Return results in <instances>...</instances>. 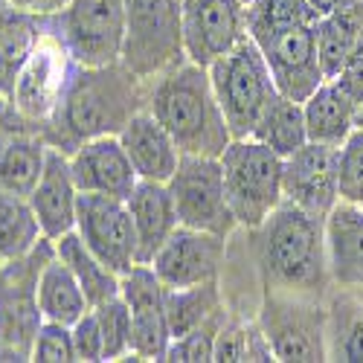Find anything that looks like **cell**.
Masks as SVG:
<instances>
[{"label": "cell", "mask_w": 363, "mask_h": 363, "mask_svg": "<svg viewBox=\"0 0 363 363\" xmlns=\"http://www.w3.org/2000/svg\"><path fill=\"white\" fill-rule=\"evenodd\" d=\"M145 99L148 79H140L123 62L76 67L55 113L41 125V137L50 148L73 155L87 140L119 134L145 108Z\"/></svg>", "instance_id": "1"}, {"label": "cell", "mask_w": 363, "mask_h": 363, "mask_svg": "<svg viewBox=\"0 0 363 363\" xmlns=\"http://www.w3.org/2000/svg\"><path fill=\"white\" fill-rule=\"evenodd\" d=\"M247 250L264 291L328 299L331 274L325 250V218L282 201L256 230H245Z\"/></svg>", "instance_id": "2"}, {"label": "cell", "mask_w": 363, "mask_h": 363, "mask_svg": "<svg viewBox=\"0 0 363 363\" xmlns=\"http://www.w3.org/2000/svg\"><path fill=\"white\" fill-rule=\"evenodd\" d=\"M320 12L308 0H250L247 35L262 50L279 94L306 102L325 82L317 55Z\"/></svg>", "instance_id": "3"}, {"label": "cell", "mask_w": 363, "mask_h": 363, "mask_svg": "<svg viewBox=\"0 0 363 363\" xmlns=\"http://www.w3.org/2000/svg\"><path fill=\"white\" fill-rule=\"evenodd\" d=\"M145 111L172 134L180 155L221 157L233 134L216 99L209 70L184 58L172 70L148 79Z\"/></svg>", "instance_id": "4"}, {"label": "cell", "mask_w": 363, "mask_h": 363, "mask_svg": "<svg viewBox=\"0 0 363 363\" xmlns=\"http://www.w3.org/2000/svg\"><path fill=\"white\" fill-rule=\"evenodd\" d=\"M206 70L233 140L253 137L264 108L279 94L274 73H270L256 41L247 35L230 52L216 58Z\"/></svg>", "instance_id": "5"}, {"label": "cell", "mask_w": 363, "mask_h": 363, "mask_svg": "<svg viewBox=\"0 0 363 363\" xmlns=\"http://www.w3.org/2000/svg\"><path fill=\"white\" fill-rule=\"evenodd\" d=\"M227 201L238 227L256 230L285 201L282 189V157L274 148L253 137L230 140L221 151Z\"/></svg>", "instance_id": "6"}, {"label": "cell", "mask_w": 363, "mask_h": 363, "mask_svg": "<svg viewBox=\"0 0 363 363\" xmlns=\"http://www.w3.org/2000/svg\"><path fill=\"white\" fill-rule=\"evenodd\" d=\"M184 58V0H125L123 65L155 79Z\"/></svg>", "instance_id": "7"}, {"label": "cell", "mask_w": 363, "mask_h": 363, "mask_svg": "<svg viewBox=\"0 0 363 363\" xmlns=\"http://www.w3.org/2000/svg\"><path fill=\"white\" fill-rule=\"evenodd\" d=\"M256 320L277 360H328V302L302 294L264 291Z\"/></svg>", "instance_id": "8"}, {"label": "cell", "mask_w": 363, "mask_h": 363, "mask_svg": "<svg viewBox=\"0 0 363 363\" xmlns=\"http://www.w3.org/2000/svg\"><path fill=\"white\" fill-rule=\"evenodd\" d=\"M52 26L79 67L123 62L125 0H67Z\"/></svg>", "instance_id": "9"}, {"label": "cell", "mask_w": 363, "mask_h": 363, "mask_svg": "<svg viewBox=\"0 0 363 363\" xmlns=\"http://www.w3.org/2000/svg\"><path fill=\"white\" fill-rule=\"evenodd\" d=\"M166 186L177 209V221L184 227L206 230L221 238H230L238 230L227 201L224 169L218 157L180 155V163Z\"/></svg>", "instance_id": "10"}, {"label": "cell", "mask_w": 363, "mask_h": 363, "mask_svg": "<svg viewBox=\"0 0 363 363\" xmlns=\"http://www.w3.org/2000/svg\"><path fill=\"white\" fill-rule=\"evenodd\" d=\"M55 256V245L41 238L21 259H9L0 270V343L29 360L35 331L44 323L38 306V279L44 264Z\"/></svg>", "instance_id": "11"}, {"label": "cell", "mask_w": 363, "mask_h": 363, "mask_svg": "<svg viewBox=\"0 0 363 363\" xmlns=\"http://www.w3.org/2000/svg\"><path fill=\"white\" fill-rule=\"evenodd\" d=\"M76 67L79 65L67 52L65 41L58 38L55 26H52V15H50V26H47L41 44L29 55V62L21 67V73L12 84L9 99L18 108V113L23 119H29L33 125H38V131H41V125L55 113L58 102H62Z\"/></svg>", "instance_id": "12"}, {"label": "cell", "mask_w": 363, "mask_h": 363, "mask_svg": "<svg viewBox=\"0 0 363 363\" xmlns=\"http://www.w3.org/2000/svg\"><path fill=\"white\" fill-rule=\"evenodd\" d=\"M76 233L113 274H128L137 264V233L125 198L82 192L76 209Z\"/></svg>", "instance_id": "13"}, {"label": "cell", "mask_w": 363, "mask_h": 363, "mask_svg": "<svg viewBox=\"0 0 363 363\" xmlns=\"http://www.w3.org/2000/svg\"><path fill=\"white\" fill-rule=\"evenodd\" d=\"M119 294L131 308V357L166 360L172 331L166 317V285L157 279L155 267L137 262L119 279Z\"/></svg>", "instance_id": "14"}, {"label": "cell", "mask_w": 363, "mask_h": 363, "mask_svg": "<svg viewBox=\"0 0 363 363\" xmlns=\"http://www.w3.org/2000/svg\"><path fill=\"white\" fill-rule=\"evenodd\" d=\"M227 241L230 238H221L216 233L177 224V230L151 259V267L166 288H189L221 279L227 262Z\"/></svg>", "instance_id": "15"}, {"label": "cell", "mask_w": 363, "mask_h": 363, "mask_svg": "<svg viewBox=\"0 0 363 363\" xmlns=\"http://www.w3.org/2000/svg\"><path fill=\"white\" fill-rule=\"evenodd\" d=\"M245 38V0H184V52L189 62L209 67Z\"/></svg>", "instance_id": "16"}, {"label": "cell", "mask_w": 363, "mask_h": 363, "mask_svg": "<svg viewBox=\"0 0 363 363\" xmlns=\"http://www.w3.org/2000/svg\"><path fill=\"white\" fill-rule=\"evenodd\" d=\"M285 201L311 216L325 218L340 201L337 189V148L323 143H306L282 160Z\"/></svg>", "instance_id": "17"}, {"label": "cell", "mask_w": 363, "mask_h": 363, "mask_svg": "<svg viewBox=\"0 0 363 363\" xmlns=\"http://www.w3.org/2000/svg\"><path fill=\"white\" fill-rule=\"evenodd\" d=\"M67 157H70V172L79 192L128 198L140 184V177L116 134L87 140Z\"/></svg>", "instance_id": "18"}, {"label": "cell", "mask_w": 363, "mask_h": 363, "mask_svg": "<svg viewBox=\"0 0 363 363\" xmlns=\"http://www.w3.org/2000/svg\"><path fill=\"white\" fill-rule=\"evenodd\" d=\"M79 186L70 172V157L65 151L50 148L47 166L41 172L38 186L29 195V206L41 224L44 238L55 241L65 233L76 230V209H79Z\"/></svg>", "instance_id": "19"}, {"label": "cell", "mask_w": 363, "mask_h": 363, "mask_svg": "<svg viewBox=\"0 0 363 363\" xmlns=\"http://www.w3.org/2000/svg\"><path fill=\"white\" fill-rule=\"evenodd\" d=\"M325 250L331 288L363 294V206L337 201L325 216Z\"/></svg>", "instance_id": "20"}, {"label": "cell", "mask_w": 363, "mask_h": 363, "mask_svg": "<svg viewBox=\"0 0 363 363\" xmlns=\"http://www.w3.org/2000/svg\"><path fill=\"white\" fill-rule=\"evenodd\" d=\"M116 137L123 143L140 180L169 184V177L174 174V169L180 163V151H177L172 134L155 119V113L143 108L137 116H131V123Z\"/></svg>", "instance_id": "21"}, {"label": "cell", "mask_w": 363, "mask_h": 363, "mask_svg": "<svg viewBox=\"0 0 363 363\" xmlns=\"http://www.w3.org/2000/svg\"><path fill=\"white\" fill-rule=\"evenodd\" d=\"M125 201H128L134 233H137V262L140 264H151L155 253L166 245V238L180 224L172 192H169L166 184L140 180Z\"/></svg>", "instance_id": "22"}, {"label": "cell", "mask_w": 363, "mask_h": 363, "mask_svg": "<svg viewBox=\"0 0 363 363\" xmlns=\"http://www.w3.org/2000/svg\"><path fill=\"white\" fill-rule=\"evenodd\" d=\"M47 26L50 18L44 15L18 9L12 4L0 9V96L9 99L21 67L41 44Z\"/></svg>", "instance_id": "23"}, {"label": "cell", "mask_w": 363, "mask_h": 363, "mask_svg": "<svg viewBox=\"0 0 363 363\" xmlns=\"http://www.w3.org/2000/svg\"><path fill=\"white\" fill-rule=\"evenodd\" d=\"M302 111H306V128H308L311 143L340 148L349 140V134L354 131L357 102L335 79H325L314 94L302 102Z\"/></svg>", "instance_id": "24"}, {"label": "cell", "mask_w": 363, "mask_h": 363, "mask_svg": "<svg viewBox=\"0 0 363 363\" xmlns=\"http://www.w3.org/2000/svg\"><path fill=\"white\" fill-rule=\"evenodd\" d=\"M363 33V0H340L317 21V55L325 79H335Z\"/></svg>", "instance_id": "25"}, {"label": "cell", "mask_w": 363, "mask_h": 363, "mask_svg": "<svg viewBox=\"0 0 363 363\" xmlns=\"http://www.w3.org/2000/svg\"><path fill=\"white\" fill-rule=\"evenodd\" d=\"M227 299L221 291V279L201 282L189 288H166V317H169V331L172 340L184 337L186 331L216 320L227 317Z\"/></svg>", "instance_id": "26"}, {"label": "cell", "mask_w": 363, "mask_h": 363, "mask_svg": "<svg viewBox=\"0 0 363 363\" xmlns=\"http://www.w3.org/2000/svg\"><path fill=\"white\" fill-rule=\"evenodd\" d=\"M50 145L38 128L18 134L4 151H0V189L29 198L38 186L41 172L47 166Z\"/></svg>", "instance_id": "27"}, {"label": "cell", "mask_w": 363, "mask_h": 363, "mask_svg": "<svg viewBox=\"0 0 363 363\" xmlns=\"http://www.w3.org/2000/svg\"><path fill=\"white\" fill-rule=\"evenodd\" d=\"M325 302H328V360L363 363V294L331 288Z\"/></svg>", "instance_id": "28"}, {"label": "cell", "mask_w": 363, "mask_h": 363, "mask_svg": "<svg viewBox=\"0 0 363 363\" xmlns=\"http://www.w3.org/2000/svg\"><path fill=\"white\" fill-rule=\"evenodd\" d=\"M52 245H55V256L73 270V277L79 279L84 296L90 299V306H99V302L119 294V279L123 277L113 274V270L84 245V238L76 230L55 238Z\"/></svg>", "instance_id": "29"}, {"label": "cell", "mask_w": 363, "mask_h": 363, "mask_svg": "<svg viewBox=\"0 0 363 363\" xmlns=\"http://www.w3.org/2000/svg\"><path fill=\"white\" fill-rule=\"evenodd\" d=\"M38 306H41L44 320L65 323V325H73L79 317H84L90 308H94L90 306V299L84 296L79 279L73 277V270L58 256H52L41 270Z\"/></svg>", "instance_id": "30"}, {"label": "cell", "mask_w": 363, "mask_h": 363, "mask_svg": "<svg viewBox=\"0 0 363 363\" xmlns=\"http://www.w3.org/2000/svg\"><path fill=\"white\" fill-rule=\"evenodd\" d=\"M253 140L264 143L267 148H274L277 155L285 160L288 155H294L296 148H302L308 143V128H306V111L302 102L277 94V99L270 102L259 119V125L253 131Z\"/></svg>", "instance_id": "31"}, {"label": "cell", "mask_w": 363, "mask_h": 363, "mask_svg": "<svg viewBox=\"0 0 363 363\" xmlns=\"http://www.w3.org/2000/svg\"><path fill=\"white\" fill-rule=\"evenodd\" d=\"M44 238L41 224L29 206V198L0 189V256L21 259Z\"/></svg>", "instance_id": "32"}, {"label": "cell", "mask_w": 363, "mask_h": 363, "mask_svg": "<svg viewBox=\"0 0 363 363\" xmlns=\"http://www.w3.org/2000/svg\"><path fill=\"white\" fill-rule=\"evenodd\" d=\"M94 314L102 328L105 340V360H123L131 357V308L123 299V294H116L99 306H94Z\"/></svg>", "instance_id": "33"}, {"label": "cell", "mask_w": 363, "mask_h": 363, "mask_svg": "<svg viewBox=\"0 0 363 363\" xmlns=\"http://www.w3.org/2000/svg\"><path fill=\"white\" fill-rule=\"evenodd\" d=\"M337 189L340 201L363 206V131L354 128L337 148Z\"/></svg>", "instance_id": "34"}, {"label": "cell", "mask_w": 363, "mask_h": 363, "mask_svg": "<svg viewBox=\"0 0 363 363\" xmlns=\"http://www.w3.org/2000/svg\"><path fill=\"white\" fill-rule=\"evenodd\" d=\"M29 360H35V363H73L76 360L73 328L65 323L44 320L41 328L35 331L33 349H29Z\"/></svg>", "instance_id": "35"}, {"label": "cell", "mask_w": 363, "mask_h": 363, "mask_svg": "<svg viewBox=\"0 0 363 363\" xmlns=\"http://www.w3.org/2000/svg\"><path fill=\"white\" fill-rule=\"evenodd\" d=\"M227 317H216V320H209V323L186 331L184 337H174L166 349V360H177V363H206V360H213L216 335H218V328L224 325Z\"/></svg>", "instance_id": "36"}, {"label": "cell", "mask_w": 363, "mask_h": 363, "mask_svg": "<svg viewBox=\"0 0 363 363\" xmlns=\"http://www.w3.org/2000/svg\"><path fill=\"white\" fill-rule=\"evenodd\" d=\"M256 320V317H253ZM247 337H250V320L247 317H235L230 314L224 320V325L216 335V349H213V360L218 363H238L247 360Z\"/></svg>", "instance_id": "37"}, {"label": "cell", "mask_w": 363, "mask_h": 363, "mask_svg": "<svg viewBox=\"0 0 363 363\" xmlns=\"http://www.w3.org/2000/svg\"><path fill=\"white\" fill-rule=\"evenodd\" d=\"M70 328H73L76 360H82V363L105 360V340H102V328H99V320H96L94 308H90L84 317H79Z\"/></svg>", "instance_id": "38"}, {"label": "cell", "mask_w": 363, "mask_h": 363, "mask_svg": "<svg viewBox=\"0 0 363 363\" xmlns=\"http://www.w3.org/2000/svg\"><path fill=\"white\" fill-rule=\"evenodd\" d=\"M335 82L346 90L354 102L363 99V33L357 35V41H354L352 52L346 55V62H343L340 73L335 76Z\"/></svg>", "instance_id": "39"}, {"label": "cell", "mask_w": 363, "mask_h": 363, "mask_svg": "<svg viewBox=\"0 0 363 363\" xmlns=\"http://www.w3.org/2000/svg\"><path fill=\"white\" fill-rule=\"evenodd\" d=\"M33 128H38V125H33L29 119H23V116L18 113V108L12 105V99L0 96V151H4L18 134L33 131Z\"/></svg>", "instance_id": "40"}, {"label": "cell", "mask_w": 363, "mask_h": 363, "mask_svg": "<svg viewBox=\"0 0 363 363\" xmlns=\"http://www.w3.org/2000/svg\"><path fill=\"white\" fill-rule=\"evenodd\" d=\"M12 6L50 18V15H58V12H62V9L67 6V0H12Z\"/></svg>", "instance_id": "41"}, {"label": "cell", "mask_w": 363, "mask_h": 363, "mask_svg": "<svg viewBox=\"0 0 363 363\" xmlns=\"http://www.w3.org/2000/svg\"><path fill=\"white\" fill-rule=\"evenodd\" d=\"M308 4L320 12V15H325V12H331V9H335L337 4H340V0H308Z\"/></svg>", "instance_id": "42"}, {"label": "cell", "mask_w": 363, "mask_h": 363, "mask_svg": "<svg viewBox=\"0 0 363 363\" xmlns=\"http://www.w3.org/2000/svg\"><path fill=\"white\" fill-rule=\"evenodd\" d=\"M354 128H360V131H363V99L357 102V113H354Z\"/></svg>", "instance_id": "43"}, {"label": "cell", "mask_w": 363, "mask_h": 363, "mask_svg": "<svg viewBox=\"0 0 363 363\" xmlns=\"http://www.w3.org/2000/svg\"><path fill=\"white\" fill-rule=\"evenodd\" d=\"M12 4V0H0V9H4V6H9Z\"/></svg>", "instance_id": "44"}, {"label": "cell", "mask_w": 363, "mask_h": 363, "mask_svg": "<svg viewBox=\"0 0 363 363\" xmlns=\"http://www.w3.org/2000/svg\"><path fill=\"white\" fill-rule=\"evenodd\" d=\"M4 264H6V259H4V256H0V270H4Z\"/></svg>", "instance_id": "45"}, {"label": "cell", "mask_w": 363, "mask_h": 363, "mask_svg": "<svg viewBox=\"0 0 363 363\" xmlns=\"http://www.w3.org/2000/svg\"><path fill=\"white\" fill-rule=\"evenodd\" d=\"M245 4H250V0H245Z\"/></svg>", "instance_id": "46"}]
</instances>
